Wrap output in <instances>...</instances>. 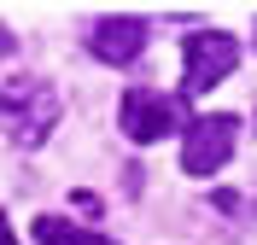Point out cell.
I'll use <instances>...</instances> for the list:
<instances>
[{"mask_svg": "<svg viewBox=\"0 0 257 245\" xmlns=\"http://www.w3.org/2000/svg\"><path fill=\"white\" fill-rule=\"evenodd\" d=\"M30 233H35V245H117V239H105V233H94V228L64 222V216H35Z\"/></svg>", "mask_w": 257, "mask_h": 245, "instance_id": "8992f818", "label": "cell"}, {"mask_svg": "<svg viewBox=\"0 0 257 245\" xmlns=\"http://www.w3.org/2000/svg\"><path fill=\"white\" fill-rule=\"evenodd\" d=\"M234 140H240V117H193L181 129V169L187 175H216L228 158H234Z\"/></svg>", "mask_w": 257, "mask_h": 245, "instance_id": "3957f363", "label": "cell"}, {"mask_svg": "<svg viewBox=\"0 0 257 245\" xmlns=\"http://www.w3.org/2000/svg\"><path fill=\"white\" fill-rule=\"evenodd\" d=\"M0 245H18V239H12V228H6V216H0Z\"/></svg>", "mask_w": 257, "mask_h": 245, "instance_id": "52a82bcc", "label": "cell"}, {"mask_svg": "<svg viewBox=\"0 0 257 245\" xmlns=\"http://www.w3.org/2000/svg\"><path fill=\"white\" fill-rule=\"evenodd\" d=\"M146 41H152V30H146V18H99L94 30H88V53H94L99 65H135L146 53Z\"/></svg>", "mask_w": 257, "mask_h": 245, "instance_id": "5b68a950", "label": "cell"}, {"mask_svg": "<svg viewBox=\"0 0 257 245\" xmlns=\"http://www.w3.org/2000/svg\"><path fill=\"white\" fill-rule=\"evenodd\" d=\"M0 123H6V134H12L18 146H41L59 129V94H53V82L12 76L0 88Z\"/></svg>", "mask_w": 257, "mask_h": 245, "instance_id": "6da1fadb", "label": "cell"}, {"mask_svg": "<svg viewBox=\"0 0 257 245\" xmlns=\"http://www.w3.org/2000/svg\"><path fill=\"white\" fill-rule=\"evenodd\" d=\"M117 129H123L135 146H152L164 134L187 129V99L181 94H158V88H128L123 105H117Z\"/></svg>", "mask_w": 257, "mask_h": 245, "instance_id": "7a4b0ae2", "label": "cell"}, {"mask_svg": "<svg viewBox=\"0 0 257 245\" xmlns=\"http://www.w3.org/2000/svg\"><path fill=\"white\" fill-rule=\"evenodd\" d=\"M0 53H12V30H0Z\"/></svg>", "mask_w": 257, "mask_h": 245, "instance_id": "ba28073f", "label": "cell"}, {"mask_svg": "<svg viewBox=\"0 0 257 245\" xmlns=\"http://www.w3.org/2000/svg\"><path fill=\"white\" fill-rule=\"evenodd\" d=\"M181 65H187V94H210L216 82L234 76V65H240V41L222 30H193L187 41H181Z\"/></svg>", "mask_w": 257, "mask_h": 245, "instance_id": "277c9868", "label": "cell"}]
</instances>
